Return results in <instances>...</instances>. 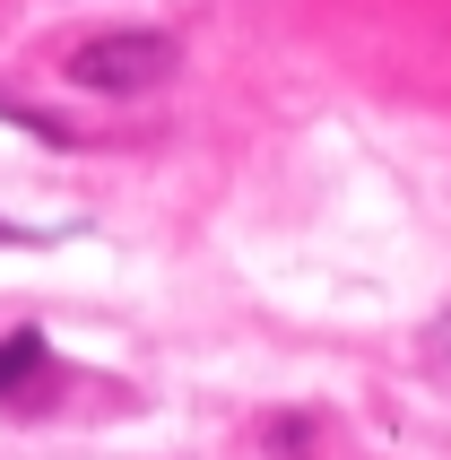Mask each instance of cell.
Wrapping results in <instances>:
<instances>
[{"label":"cell","mask_w":451,"mask_h":460,"mask_svg":"<svg viewBox=\"0 0 451 460\" xmlns=\"http://www.w3.org/2000/svg\"><path fill=\"white\" fill-rule=\"evenodd\" d=\"M174 70H182V44L156 26H104L70 52V87H87V96H148Z\"/></svg>","instance_id":"6da1fadb"},{"label":"cell","mask_w":451,"mask_h":460,"mask_svg":"<svg viewBox=\"0 0 451 460\" xmlns=\"http://www.w3.org/2000/svg\"><path fill=\"white\" fill-rule=\"evenodd\" d=\"M52 365V348H44V331H9L0 339V400H18L35 374Z\"/></svg>","instance_id":"7a4b0ae2"},{"label":"cell","mask_w":451,"mask_h":460,"mask_svg":"<svg viewBox=\"0 0 451 460\" xmlns=\"http://www.w3.org/2000/svg\"><path fill=\"white\" fill-rule=\"evenodd\" d=\"M0 243H35V234H18V226H9V217H0Z\"/></svg>","instance_id":"3957f363"},{"label":"cell","mask_w":451,"mask_h":460,"mask_svg":"<svg viewBox=\"0 0 451 460\" xmlns=\"http://www.w3.org/2000/svg\"><path fill=\"white\" fill-rule=\"evenodd\" d=\"M443 348H451V331H443Z\"/></svg>","instance_id":"277c9868"}]
</instances>
